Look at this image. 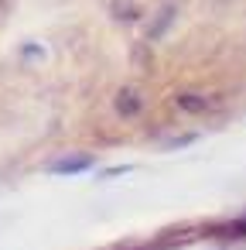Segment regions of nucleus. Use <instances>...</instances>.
<instances>
[{
    "instance_id": "1",
    "label": "nucleus",
    "mask_w": 246,
    "mask_h": 250,
    "mask_svg": "<svg viewBox=\"0 0 246 250\" xmlns=\"http://www.w3.org/2000/svg\"><path fill=\"white\" fill-rule=\"evenodd\" d=\"M144 110V93L137 89V86H123L120 93H116V113H123V117H137Z\"/></svg>"
},
{
    "instance_id": "2",
    "label": "nucleus",
    "mask_w": 246,
    "mask_h": 250,
    "mask_svg": "<svg viewBox=\"0 0 246 250\" xmlns=\"http://www.w3.org/2000/svg\"><path fill=\"white\" fill-rule=\"evenodd\" d=\"M93 168V158L89 154H72V158H58L48 165L52 175H79V171H89Z\"/></svg>"
},
{
    "instance_id": "3",
    "label": "nucleus",
    "mask_w": 246,
    "mask_h": 250,
    "mask_svg": "<svg viewBox=\"0 0 246 250\" xmlns=\"http://www.w3.org/2000/svg\"><path fill=\"white\" fill-rule=\"evenodd\" d=\"M174 103H178V110H185V113H205V110H208V100L198 96V93H181V96H174Z\"/></svg>"
},
{
    "instance_id": "4",
    "label": "nucleus",
    "mask_w": 246,
    "mask_h": 250,
    "mask_svg": "<svg viewBox=\"0 0 246 250\" xmlns=\"http://www.w3.org/2000/svg\"><path fill=\"white\" fill-rule=\"evenodd\" d=\"M113 18L116 21H137V4L133 0H113Z\"/></svg>"
},
{
    "instance_id": "5",
    "label": "nucleus",
    "mask_w": 246,
    "mask_h": 250,
    "mask_svg": "<svg viewBox=\"0 0 246 250\" xmlns=\"http://www.w3.org/2000/svg\"><path fill=\"white\" fill-rule=\"evenodd\" d=\"M171 14H174V4H168V7L161 11V18H157V24L151 28V38H157V35H161V31H164V28L171 24Z\"/></svg>"
}]
</instances>
